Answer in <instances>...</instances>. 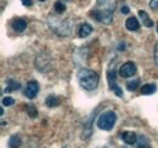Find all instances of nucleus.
Returning <instances> with one entry per match:
<instances>
[{
    "mask_svg": "<svg viewBox=\"0 0 158 148\" xmlns=\"http://www.w3.org/2000/svg\"><path fill=\"white\" fill-rule=\"evenodd\" d=\"M60 103H61L60 98L57 96H55V95H50V96H48L46 100H45V105H46L48 107H50V108L57 107Z\"/></svg>",
    "mask_w": 158,
    "mask_h": 148,
    "instance_id": "obj_14",
    "label": "nucleus"
},
{
    "mask_svg": "<svg viewBox=\"0 0 158 148\" xmlns=\"http://www.w3.org/2000/svg\"><path fill=\"white\" fill-rule=\"evenodd\" d=\"M21 2H22L24 6H31V5L33 4V1H32V0H21Z\"/></svg>",
    "mask_w": 158,
    "mask_h": 148,
    "instance_id": "obj_25",
    "label": "nucleus"
},
{
    "mask_svg": "<svg viewBox=\"0 0 158 148\" xmlns=\"http://www.w3.org/2000/svg\"><path fill=\"white\" fill-rule=\"evenodd\" d=\"M136 148H152L148 140L145 136H139L138 138V147Z\"/></svg>",
    "mask_w": 158,
    "mask_h": 148,
    "instance_id": "obj_18",
    "label": "nucleus"
},
{
    "mask_svg": "<svg viewBox=\"0 0 158 148\" xmlns=\"http://www.w3.org/2000/svg\"><path fill=\"white\" fill-rule=\"evenodd\" d=\"M155 62H156V64L158 66V44L156 45V47H155Z\"/></svg>",
    "mask_w": 158,
    "mask_h": 148,
    "instance_id": "obj_24",
    "label": "nucleus"
},
{
    "mask_svg": "<svg viewBox=\"0 0 158 148\" xmlns=\"http://www.w3.org/2000/svg\"><path fill=\"white\" fill-rule=\"evenodd\" d=\"M50 27L52 28L54 32H56L60 35H68L69 34V22L64 19L55 18V24L50 23Z\"/></svg>",
    "mask_w": 158,
    "mask_h": 148,
    "instance_id": "obj_4",
    "label": "nucleus"
},
{
    "mask_svg": "<svg viewBox=\"0 0 158 148\" xmlns=\"http://www.w3.org/2000/svg\"><path fill=\"white\" fill-rule=\"evenodd\" d=\"M157 32H158V23H157Z\"/></svg>",
    "mask_w": 158,
    "mask_h": 148,
    "instance_id": "obj_26",
    "label": "nucleus"
},
{
    "mask_svg": "<svg viewBox=\"0 0 158 148\" xmlns=\"http://www.w3.org/2000/svg\"><path fill=\"white\" fill-rule=\"evenodd\" d=\"M77 78H78L79 85L86 91H93L99 85V74L91 69L81 68L78 72Z\"/></svg>",
    "mask_w": 158,
    "mask_h": 148,
    "instance_id": "obj_2",
    "label": "nucleus"
},
{
    "mask_svg": "<svg viewBox=\"0 0 158 148\" xmlns=\"http://www.w3.org/2000/svg\"><path fill=\"white\" fill-rule=\"evenodd\" d=\"M136 73V66L133 62H125L124 64L120 66L119 68V74L122 78H129L133 76L134 74Z\"/></svg>",
    "mask_w": 158,
    "mask_h": 148,
    "instance_id": "obj_7",
    "label": "nucleus"
},
{
    "mask_svg": "<svg viewBox=\"0 0 158 148\" xmlns=\"http://www.w3.org/2000/svg\"><path fill=\"white\" fill-rule=\"evenodd\" d=\"M15 103V100L12 98V97H9V96H6V97H4L2 98V106H6V107H9V106H12Z\"/></svg>",
    "mask_w": 158,
    "mask_h": 148,
    "instance_id": "obj_21",
    "label": "nucleus"
},
{
    "mask_svg": "<svg viewBox=\"0 0 158 148\" xmlns=\"http://www.w3.org/2000/svg\"><path fill=\"white\" fill-rule=\"evenodd\" d=\"M140 84H141V80L139 78L133 79V80H130V81L127 83V89L129 91H135L138 88H140Z\"/></svg>",
    "mask_w": 158,
    "mask_h": 148,
    "instance_id": "obj_17",
    "label": "nucleus"
},
{
    "mask_svg": "<svg viewBox=\"0 0 158 148\" xmlns=\"http://www.w3.org/2000/svg\"><path fill=\"white\" fill-rule=\"evenodd\" d=\"M26 112L31 118H35L38 115V111H37L35 106H33V105H27L26 106Z\"/></svg>",
    "mask_w": 158,
    "mask_h": 148,
    "instance_id": "obj_19",
    "label": "nucleus"
},
{
    "mask_svg": "<svg viewBox=\"0 0 158 148\" xmlns=\"http://www.w3.org/2000/svg\"><path fill=\"white\" fill-rule=\"evenodd\" d=\"M54 10H55L56 14H62V12H64V10H66V5H64L61 0H57V1L55 2V5H54Z\"/></svg>",
    "mask_w": 158,
    "mask_h": 148,
    "instance_id": "obj_20",
    "label": "nucleus"
},
{
    "mask_svg": "<svg viewBox=\"0 0 158 148\" xmlns=\"http://www.w3.org/2000/svg\"><path fill=\"white\" fill-rule=\"evenodd\" d=\"M40 1H45V0H40Z\"/></svg>",
    "mask_w": 158,
    "mask_h": 148,
    "instance_id": "obj_27",
    "label": "nucleus"
},
{
    "mask_svg": "<svg viewBox=\"0 0 158 148\" xmlns=\"http://www.w3.org/2000/svg\"><path fill=\"white\" fill-rule=\"evenodd\" d=\"M120 138L127 143V145H135L138 142L139 136L133 131H124L120 134Z\"/></svg>",
    "mask_w": 158,
    "mask_h": 148,
    "instance_id": "obj_8",
    "label": "nucleus"
},
{
    "mask_svg": "<svg viewBox=\"0 0 158 148\" xmlns=\"http://www.w3.org/2000/svg\"><path fill=\"white\" fill-rule=\"evenodd\" d=\"M157 91V85L156 84H145L141 88V93L142 95H152Z\"/></svg>",
    "mask_w": 158,
    "mask_h": 148,
    "instance_id": "obj_16",
    "label": "nucleus"
},
{
    "mask_svg": "<svg viewBox=\"0 0 158 148\" xmlns=\"http://www.w3.org/2000/svg\"><path fill=\"white\" fill-rule=\"evenodd\" d=\"M116 121H117V114L113 111H106L99 117V119H98V126L101 130L110 131V130L113 129Z\"/></svg>",
    "mask_w": 158,
    "mask_h": 148,
    "instance_id": "obj_3",
    "label": "nucleus"
},
{
    "mask_svg": "<svg viewBox=\"0 0 158 148\" xmlns=\"http://www.w3.org/2000/svg\"><path fill=\"white\" fill-rule=\"evenodd\" d=\"M21 84L19 81L14 80V79H7L6 80V92H11V91H16L20 90Z\"/></svg>",
    "mask_w": 158,
    "mask_h": 148,
    "instance_id": "obj_13",
    "label": "nucleus"
},
{
    "mask_svg": "<svg viewBox=\"0 0 158 148\" xmlns=\"http://www.w3.org/2000/svg\"><path fill=\"white\" fill-rule=\"evenodd\" d=\"M150 7L152 10H158V0H151L150 1Z\"/></svg>",
    "mask_w": 158,
    "mask_h": 148,
    "instance_id": "obj_22",
    "label": "nucleus"
},
{
    "mask_svg": "<svg viewBox=\"0 0 158 148\" xmlns=\"http://www.w3.org/2000/svg\"><path fill=\"white\" fill-rule=\"evenodd\" d=\"M117 5V0H98L95 9L90 12V16H93L98 22L110 24L113 18V12Z\"/></svg>",
    "mask_w": 158,
    "mask_h": 148,
    "instance_id": "obj_1",
    "label": "nucleus"
},
{
    "mask_svg": "<svg viewBox=\"0 0 158 148\" xmlns=\"http://www.w3.org/2000/svg\"><path fill=\"white\" fill-rule=\"evenodd\" d=\"M38 92H39V84H38V81L31 80V81L27 83V86H26V89L23 91V95L32 100V98H34L38 95Z\"/></svg>",
    "mask_w": 158,
    "mask_h": 148,
    "instance_id": "obj_6",
    "label": "nucleus"
},
{
    "mask_svg": "<svg viewBox=\"0 0 158 148\" xmlns=\"http://www.w3.org/2000/svg\"><path fill=\"white\" fill-rule=\"evenodd\" d=\"M21 145H22V138L20 135L15 134L10 137V140H9V147L10 148H19Z\"/></svg>",
    "mask_w": 158,
    "mask_h": 148,
    "instance_id": "obj_15",
    "label": "nucleus"
},
{
    "mask_svg": "<svg viewBox=\"0 0 158 148\" xmlns=\"http://www.w3.org/2000/svg\"><path fill=\"white\" fill-rule=\"evenodd\" d=\"M125 27H127V29H129L131 32H135L140 28V23H139L138 18L133 16V17H129L125 21Z\"/></svg>",
    "mask_w": 158,
    "mask_h": 148,
    "instance_id": "obj_11",
    "label": "nucleus"
},
{
    "mask_svg": "<svg viewBox=\"0 0 158 148\" xmlns=\"http://www.w3.org/2000/svg\"><path fill=\"white\" fill-rule=\"evenodd\" d=\"M11 26H12V29H14L15 32L22 33V32L26 29V27H27V22L22 18H16V19H14V22L11 23Z\"/></svg>",
    "mask_w": 158,
    "mask_h": 148,
    "instance_id": "obj_9",
    "label": "nucleus"
},
{
    "mask_svg": "<svg viewBox=\"0 0 158 148\" xmlns=\"http://www.w3.org/2000/svg\"><path fill=\"white\" fill-rule=\"evenodd\" d=\"M93 33V27L89 23H83L78 29V35L80 38H86L89 37Z\"/></svg>",
    "mask_w": 158,
    "mask_h": 148,
    "instance_id": "obj_10",
    "label": "nucleus"
},
{
    "mask_svg": "<svg viewBox=\"0 0 158 148\" xmlns=\"http://www.w3.org/2000/svg\"><path fill=\"white\" fill-rule=\"evenodd\" d=\"M120 11H122V14H124V15H127V14H129V12H130V10H129V7H128V6H122Z\"/></svg>",
    "mask_w": 158,
    "mask_h": 148,
    "instance_id": "obj_23",
    "label": "nucleus"
},
{
    "mask_svg": "<svg viewBox=\"0 0 158 148\" xmlns=\"http://www.w3.org/2000/svg\"><path fill=\"white\" fill-rule=\"evenodd\" d=\"M139 17L141 18L142 24H143L145 27H147V28H152V27H153V21L150 18V16H148L145 11L140 10V11H139Z\"/></svg>",
    "mask_w": 158,
    "mask_h": 148,
    "instance_id": "obj_12",
    "label": "nucleus"
},
{
    "mask_svg": "<svg viewBox=\"0 0 158 148\" xmlns=\"http://www.w3.org/2000/svg\"><path fill=\"white\" fill-rule=\"evenodd\" d=\"M107 80H108V84H110V88L113 92L116 93L118 97H123V91L122 89L119 88V85L116 81V71H108L107 72Z\"/></svg>",
    "mask_w": 158,
    "mask_h": 148,
    "instance_id": "obj_5",
    "label": "nucleus"
}]
</instances>
